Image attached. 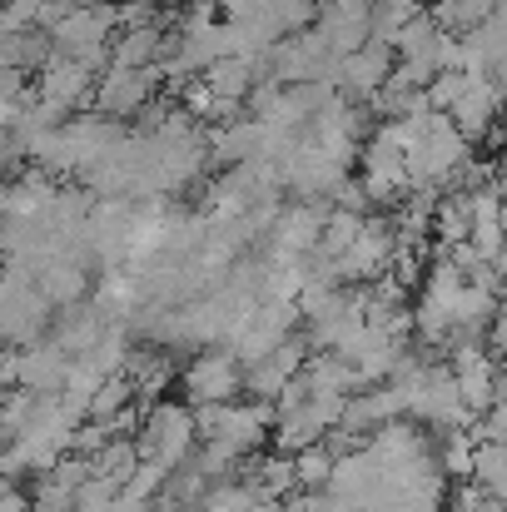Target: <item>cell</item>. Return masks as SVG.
Instances as JSON below:
<instances>
[{"instance_id":"obj_12","label":"cell","mask_w":507,"mask_h":512,"mask_svg":"<svg viewBox=\"0 0 507 512\" xmlns=\"http://www.w3.org/2000/svg\"><path fill=\"white\" fill-rule=\"evenodd\" d=\"M334 453L324 448V443H314V448H304V453H294V483L304 488V493H324L329 488V478H334Z\"/></svg>"},{"instance_id":"obj_15","label":"cell","mask_w":507,"mask_h":512,"mask_svg":"<svg viewBox=\"0 0 507 512\" xmlns=\"http://www.w3.org/2000/svg\"><path fill=\"white\" fill-rule=\"evenodd\" d=\"M0 5H10V0H0Z\"/></svg>"},{"instance_id":"obj_4","label":"cell","mask_w":507,"mask_h":512,"mask_svg":"<svg viewBox=\"0 0 507 512\" xmlns=\"http://www.w3.org/2000/svg\"><path fill=\"white\" fill-rule=\"evenodd\" d=\"M165 85V75L160 70H105L100 75V85H95V115H110V120H135L150 100H155V90Z\"/></svg>"},{"instance_id":"obj_11","label":"cell","mask_w":507,"mask_h":512,"mask_svg":"<svg viewBox=\"0 0 507 512\" xmlns=\"http://www.w3.org/2000/svg\"><path fill=\"white\" fill-rule=\"evenodd\" d=\"M363 219L368 214H348V209H334L329 219H324V234H319V254L334 264V259H343L348 249H353V239L363 234Z\"/></svg>"},{"instance_id":"obj_13","label":"cell","mask_w":507,"mask_h":512,"mask_svg":"<svg viewBox=\"0 0 507 512\" xmlns=\"http://www.w3.org/2000/svg\"><path fill=\"white\" fill-rule=\"evenodd\" d=\"M468 85H473V80H468L463 70H443V75H433V85L423 90V95H428V110H438V115H453V105L468 95Z\"/></svg>"},{"instance_id":"obj_3","label":"cell","mask_w":507,"mask_h":512,"mask_svg":"<svg viewBox=\"0 0 507 512\" xmlns=\"http://www.w3.org/2000/svg\"><path fill=\"white\" fill-rule=\"evenodd\" d=\"M398 70V55H393V45H378V40H368L363 50H353L348 60H338L334 70V90L348 100V105H368L383 85H388V75Z\"/></svg>"},{"instance_id":"obj_1","label":"cell","mask_w":507,"mask_h":512,"mask_svg":"<svg viewBox=\"0 0 507 512\" xmlns=\"http://www.w3.org/2000/svg\"><path fill=\"white\" fill-rule=\"evenodd\" d=\"M199 448V428H194V408L189 403H174L160 398L140 413V428H135V453L140 463H160L165 473L184 468Z\"/></svg>"},{"instance_id":"obj_16","label":"cell","mask_w":507,"mask_h":512,"mask_svg":"<svg viewBox=\"0 0 507 512\" xmlns=\"http://www.w3.org/2000/svg\"><path fill=\"white\" fill-rule=\"evenodd\" d=\"M0 393H5V388H0Z\"/></svg>"},{"instance_id":"obj_14","label":"cell","mask_w":507,"mask_h":512,"mask_svg":"<svg viewBox=\"0 0 507 512\" xmlns=\"http://www.w3.org/2000/svg\"><path fill=\"white\" fill-rule=\"evenodd\" d=\"M80 5H115V0H80Z\"/></svg>"},{"instance_id":"obj_2","label":"cell","mask_w":507,"mask_h":512,"mask_svg":"<svg viewBox=\"0 0 507 512\" xmlns=\"http://www.w3.org/2000/svg\"><path fill=\"white\" fill-rule=\"evenodd\" d=\"M179 393L189 408H214V403H234L244 393V363L229 348H204L179 368Z\"/></svg>"},{"instance_id":"obj_7","label":"cell","mask_w":507,"mask_h":512,"mask_svg":"<svg viewBox=\"0 0 507 512\" xmlns=\"http://www.w3.org/2000/svg\"><path fill=\"white\" fill-rule=\"evenodd\" d=\"M219 100H234V105H244L249 95H254V85L264 80V65L259 60H244V55H224V60H214L204 75H199Z\"/></svg>"},{"instance_id":"obj_6","label":"cell","mask_w":507,"mask_h":512,"mask_svg":"<svg viewBox=\"0 0 507 512\" xmlns=\"http://www.w3.org/2000/svg\"><path fill=\"white\" fill-rule=\"evenodd\" d=\"M70 353L60 343L40 339L30 348H20V383L15 388H30V393H65V378H70Z\"/></svg>"},{"instance_id":"obj_8","label":"cell","mask_w":507,"mask_h":512,"mask_svg":"<svg viewBox=\"0 0 507 512\" xmlns=\"http://www.w3.org/2000/svg\"><path fill=\"white\" fill-rule=\"evenodd\" d=\"M493 10H498V0H433V5H428L433 25L448 30V35H468V30L488 25Z\"/></svg>"},{"instance_id":"obj_9","label":"cell","mask_w":507,"mask_h":512,"mask_svg":"<svg viewBox=\"0 0 507 512\" xmlns=\"http://www.w3.org/2000/svg\"><path fill=\"white\" fill-rule=\"evenodd\" d=\"M423 10H428L423 0H373V10H368V40L393 45L398 30H403L413 15H423Z\"/></svg>"},{"instance_id":"obj_10","label":"cell","mask_w":507,"mask_h":512,"mask_svg":"<svg viewBox=\"0 0 507 512\" xmlns=\"http://www.w3.org/2000/svg\"><path fill=\"white\" fill-rule=\"evenodd\" d=\"M433 234H438L443 244H468L473 214H468V194H463V189H448V194L438 199V209H433Z\"/></svg>"},{"instance_id":"obj_5","label":"cell","mask_w":507,"mask_h":512,"mask_svg":"<svg viewBox=\"0 0 507 512\" xmlns=\"http://www.w3.org/2000/svg\"><path fill=\"white\" fill-rule=\"evenodd\" d=\"M95 85H100V75L90 65H80L70 55H50L45 70H40V90L35 95L40 100H55L65 110H85V105H95Z\"/></svg>"}]
</instances>
